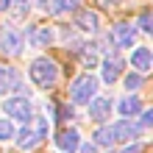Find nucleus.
<instances>
[{"mask_svg":"<svg viewBox=\"0 0 153 153\" xmlns=\"http://www.w3.org/2000/svg\"><path fill=\"white\" fill-rule=\"evenodd\" d=\"M48 134H50V120L48 117H31V120L22 125V131L17 134V148L31 153L48 139Z\"/></svg>","mask_w":153,"mask_h":153,"instance_id":"f257e3e1","label":"nucleus"},{"mask_svg":"<svg viewBox=\"0 0 153 153\" xmlns=\"http://www.w3.org/2000/svg\"><path fill=\"white\" fill-rule=\"evenodd\" d=\"M28 75H31V81L39 89H50V86H56V81H59V64L53 59H48V56H39V59L31 61Z\"/></svg>","mask_w":153,"mask_h":153,"instance_id":"f03ea898","label":"nucleus"},{"mask_svg":"<svg viewBox=\"0 0 153 153\" xmlns=\"http://www.w3.org/2000/svg\"><path fill=\"white\" fill-rule=\"evenodd\" d=\"M95 95H97V78L92 73L78 75L73 84H70V100H73L75 106H89Z\"/></svg>","mask_w":153,"mask_h":153,"instance_id":"7ed1b4c3","label":"nucleus"},{"mask_svg":"<svg viewBox=\"0 0 153 153\" xmlns=\"http://www.w3.org/2000/svg\"><path fill=\"white\" fill-rule=\"evenodd\" d=\"M3 114L8 117V120H20V123H28L33 117V106L28 97H6L3 100Z\"/></svg>","mask_w":153,"mask_h":153,"instance_id":"20e7f679","label":"nucleus"},{"mask_svg":"<svg viewBox=\"0 0 153 153\" xmlns=\"http://www.w3.org/2000/svg\"><path fill=\"white\" fill-rule=\"evenodd\" d=\"M25 48V39L17 28H0V53L3 56H20Z\"/></svg>","mask_w":153,"mask_h":153,"instance_id":"39448f33","label":"nucleus"},{"mask_svg":"<svg viewBox=\"0 0 153 153\" xmlns=\"http://www.w3.org/2000/svg\"><path fill=\"white\" fill-rule=\"evenodd\" d=\"M109 36H111L114 48H134V45H137V28L128 25V22H117Z\"/></svg>","mask_w":153,"mask_h":153,"instance_id":"423d86ee","label":"nucleus"},{"mask_svg":"<svg viewBox=\"0 0 153 153\" xmlns=\"http://www.w3.org/2000/svg\"><path fill=\"white\" fill-rule=\"evenodd\" d=\"M17 89H22V78L14 67L0 64V95H11Z\"/></svg>","mask_w":153,"mask_h":153,"instance_id":"0eeeda50","label":"nucleus"},{"mask_svg":"<svg viewBox=\"0 0 153 153\" xmlns=\"http://www.w3.org/2000/svg\"><path fill=\"white\" fill-rule=\"evenodd\" d=\"M75 28L84 31V33H97V28H100V14L92 11V8L78 11V14H75Z\"/></svg>","mask_w":153,"mask_h":153,"instance_id":"6e6552de","label":"nucleus"},{"mask_svg":"<svg viewBox=\"0 0 153 153\" xmlns=\"http://www.w3.org/2000/svg\"><path fill=\"white\" fill-rule=\"evenodd\" d=\"M28 42L33 45V48H48V45L56 42V31L48 28V25H33V28L28 31Z\"/></svg>","mask_w":153,"mask_h":153,"instance_id":"1a4fd4ad","label":"nucleus"},{"mask_svg":"<svg viewBox=\"0 0 153 153\" xmlns=\"http://www.w3.org/2000/svg\"><path fill=\"white\" fill-rule=\"evenodd\" d=\"M56 148L61 153H75L81 148V134L75 128H67V131H61L59 137H56Z\"/></svg>","mask_w":153,"mask_h":153,"instance_id":"9d476101","label":"nucleus"},{"mask_svg":"<svg viewBox=\"0 0 153 153\" xmlns=\"http://www.w3.org/2000/svg\"><path fill=\"white\" fill-rule=\"evenodd\" d=\"M100 70H103V84H114L117 78H120V73H123V59L120 56H109V59H103L100 61Z\"/></svg>","mask_w":153,"mask_h":153,"instance_id":"9b49d317","label":"nucleus"},{"mask_svg":"<svg viewBox=\"0 0 153 153\" xmlns=\"http://www.w3.org/2000/svg\"><path fill=\"white\" fill-rule=\"evenodd\" d=\"M81 6V0H39V8L48 14H67Z\"/></svg>","mask_w":153,"mask_h":153,"instance_id":"f8f14e48","label":"nucleus"},{"mask_svg":"<svg viewBox=\"0 0 153 153\" xmlns=\"http://www.w3.org/2000/svg\"><path fill=\"white\" fill-rule=\"evenodd\" d=\"M111 131H114V142H128V139H137L139 125H134L128 117H125V120H120V123L111 125Z\"/></svg>","mask_w":153,"mask_h":153,"instance_id":"ddd939ff","label":"nucleus"},{"mask_svg":"<svg viewBox=\"0 0 153 153\" xmlns=\"http://www.w3.org/2000/svg\"><path fill=\"white\" fill-rule=\"evenodd\" d=\"M111 114V100H106V97H92V103H89V117H92L95 123H106Z\"/></svg>","mask_w":153,"mask_h":153,"instance_id":"4468645a","label":"nucleus"},{"mask_svg":"<svg viewBox=\"0 0 153 153\" xmlns=\"http://www.w3.org/2000/svg\"><path fill=\"white\" fill-rule=\"evenodd\" d=\"M131 64L137 67V73H148V70L153 67V53L148 48H137L131 53Z\"/></svg>","mask_w":153,"mask_h":153,"instance_id":"2eb2a0df","label":"nucleus"},{"mask_svg":"<svg viewBox=\"0 0 153 153\" xmlns=\"http://www.w3.org/2000/svg\"><path fill=\"white\" fill-rule=\"evenodd\" d=\"M117 111H120L123 117H137L142 111V103H139L137 95H128V97H123V100L117 103Z\"/></svg>","mask_w":153,"mask_h":153,"instance_id":"dca6fc26","label":"nucleus"},{"mask_svg":"<svg viewBox=\"0 0 153 153\" xmlns=\"http://www.w3.org/2000/svg\"><path fill=\"white\" fill-rule=\"evenodd\" d=\"M95 145L97 148H109V145H114V131H111V125H100V128L95 131Z\"/></svg>","mask_w":153,"mask_h":153,"instance_id":"f3484780","label":"nucleus"},{"mask_svg":"<svg viewBox=\"0 0 153 153\" xmlns=\"http://www.w3.org/2000/svg\"><path fill=\"white\" fill-rule=\"evenodd\" d=\"M14 137H17L14 123L8 120V117H0V142H8V139H14Z\"/></svg>","mask_w":153,"mask_h":153,"instance_id":"a211bd4d","label":"nucleus"},{"mask_svg":"<svg viewBox=\"0 0 153 153\" xmlns=\"http://www.w3.org/2000/svg\"><path fill=\"white\" fill-rule=\"evenodd\" d=\"M81 61H84V67H95V64H100V56H97L95 48H84L81 50Z\"/></svg>","mask_w":153,"mask_h":153,"instance_id":"6ab92c4d","label":"nucleus"},{"mask_svg":"<svg viewBox=\"0 0 153 153\" xmlns=\"http://www.w3.org/2000/svg\"><path fill=\"white\" fill-rule=\"evenodd\" d=\"M137 28L153 36V11H148V14H142V17H139V20H137Z\"/></svg>","mask_w":153,"mask_h":153,"instance_id":"aec40b11","label":"nucleus"},{"mask_svg":"<svg viewBox=\"0 0 153 153\" xmlns=\"http://www.w3.org/2000/svg\"><path fill=\"white\" fill-rule=\"evenodd\" d=\"M125 86H128L131 92H134V89H139L142 86V75H128V78H125Z\"/></svg>","mask_w":153,"mask_h":153,"instance_id":"412c9836","label":"nucleus"},{"mask_svg":"<svg viewBox=\"0 0 153 153\" xmlns=\"http://www.w3.org/2000/svg\"><path fill=\"white\" fill-rule=\"evenodd\" d=\"M28 3H31V0H11V6H14L17 14H25V11H28Z\"/></svg>","mask_w":153,"mask_h":153,"instance_id":"4be33fe9","label":"nucleus"},{"mask_svg":"<svg viewBox=\"0 0 153 153\" xmlns=\"http://www.w3.org/2000/svg\"><path fill=\"white\" fill-rule=\"evenodd\" d=\"M142 125H145V128H153V109L142 111Z\"/></svg>","mask_w":153,"mask_h":153,"instance_id":"5701e85b","label":"nucleus"},{"mask_svg":"<svg viewBox=\"0 0 153 153\" xmlns=\"http://www.w3.org/2000/svg\"><path fill=\"white\" fill-rule=\"evenodd\" d=\"M78 150H81V153H100L95 142H81V148H78Z\"/></svg>","mask_w":153,"mask_h":153,"instance_id":"b1692460","label":"nucleus"},{"mask_svg":"<svg viewBox=\"0 0 153 153\" xmlns=\"http://www.w3.org/2000/svg\"><path fill=\"white\" fill-rule=\"evenodd\" d=\"M123 153H142L139 145H128V148H123Z\"/></svg>","mask_w":153,"mask_h":153,"instance_id":"393cba45","label":"nucleus"},{"mask_svg":"<svg viewBox=\"0 0 153 153\" xmlns=\"http://www.w3.org/2000/svg\"><path fill=\"white\" fill-rule=\"evenodd\" d=\"M11 8V0H0V11H8Z\"/></svg>","mask_w":153,"mask_h":153,"instance_id":"a878e982","label":"nucleus"}]
</instances>
